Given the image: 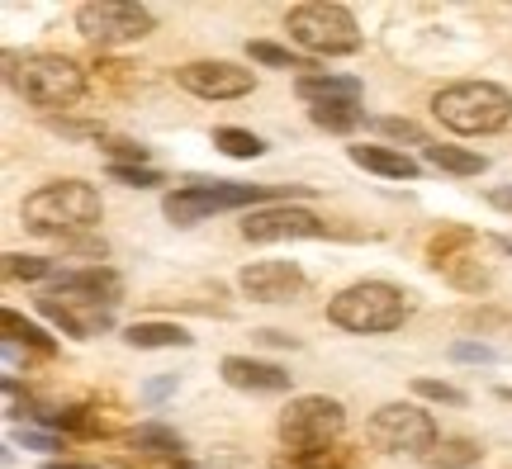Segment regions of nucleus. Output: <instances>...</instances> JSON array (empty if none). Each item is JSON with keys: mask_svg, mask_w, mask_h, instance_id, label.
I'll return each mask as SVG.
<instances>
[{"mask_svg": "<svg viewBox=\"0 0 512 469\" xmlns=\"http://www.w3.org/2000/svg\"><path fill=\"white\" fill-rule=\"evenodd\" d=\"M347 427V408L337 398L309 394V398H294L290 408L280 413L275 432H280V446L294 455H313V451H328L332 441L342 436Z\"/></svg>", "mask_w": 512, "mask_h": 469, "instance_id": "8", "label": "nucleus"}, {"mask_svg": "<svg viewBox=\"0 0 512 469\" xmlns=\"http://www.w3.org/2000/svg\"><path fill=\"white\" fill-rule=\"evenodd\" d=\"M76 29L100 48H124V43H138V38L152 34L157 15L138 0H91V5L76 10Z\"/></svg>", "mask_w": 512, "mask_h": 469, "instance_id": "10", "label": "nucleus"}, {"mask_svg": "<svg viewBox=\"0 0 512 469\" xmlns=\"http://www.w3.org/2000/svg\"><path fill=\"white\" fill-rule=\"evenodd\" d=\"M384 138H399V143H413V147H427V133L418 124H408V119H375Z\"/></svg>", "mask_w": 512, "mask_h": 469, "instance_id": "29", "label": "nucleus"}, {"mask_svg": "<svg viewBox=\"0 0 512 469\" xmlns=\"http://www.w3.org/2000/svg\"><path fill=\"white\" fill-rule=\"evenodd\" d=\"M5 275L10 280H62V266L43 256H5Z\"/></svg>", "mask_w": 512, "mask_h": 469, "instance_id": "23", "label": "nucleus"}, {"mask_svg": "<svg viewBox=\"0 0 512 469\" xmlns=\"http://www.w3.org/2000/svg\"><path fill=\"white\" fill-rule=\"evenodd\" d=\"M347 157L361 171H375V176H389V181H418V171L422 166L408 157V152H399V147H370V143H361V147H347Z\"/></svg>", "mask_w": 512, "mask_h": 469, "instance_id": "15", "label": "nucleus"}, {"mask_svg": "<svg viewBox=\"0 0 512 469\" xmlns=\"http://www.w3.org/2000/svg\"><path fill=\"white\" fill-rule=\"evenodd\" d=\"M489 204H494V209H503V214H512V185H498V190H489Z\"/></svg>", "mask_w": 512, "mask_h": 469, "instance_id": "33", "label": "nucleus"}, {"mask_svg": "<svg viewBox=\"0 0 512 469\" xmlns=\"http://www.w3.org/2000/svg\"><path fill=\"white\" fill-rule=\"evenodd\" d=\"M219 375L242 389V394H285L290 389V375L271 361H252V356H223Z\"/></svg>", "mask_w": 512, "mask_h": 469, "instance_id": "14", "label": "nucleus"}, {"mask_svg": "<svg viewBox=\"0 0 512 469\" xmlns=\"http://www.w3.org/2000/svg\"><path fill=\"white\" fill-rule=\"evenodd\" d=\"M280 195H309L304 185H242V181H214V185H181L162 199V214L176 228H195L209 214H228V209H247L261 199H280Z\"/></svg>", "mask_w": 512, "mask_h": 469, "instance_id": "4", "label": "nucleus"}, {"mask_svg": "<svg viewBox=\"0 0 512 469\" xmlns=\"http://www.w3.org/2000/svg\"><path fill=\"white\" fill-rule=\"evenodd\" d=\"M171 389H176V375H166V379H152V384H147L143 394L152 398V403H157V398H166V394H171Z\"/></svg>", "mask_w": 512, "mask_h": 469, "instance_id": "32", "label": "nucleus"}, {"mask_svg": "<svg viewBox=\"0 0 512 469\" xmlns=\"http://www.w3.org/2000/svg\"><path fill=\"white\" fill-rule=\"evenodd\" d=\"M247 53H252V62H261V67H285V72H299V76H309V72H318L309 57L304 53H290V48H280V43H247Z\"/></svg>", "mask_w": 512, "mask_h": 469, "instance_id": "20", "label": "nucleus"}, {"mask_svg": "<svg viewBox=\"0 0 512 469\" xmlns=\"http://www.w3.org/2000/svg\"><path fill=\"white\" fill-rule=\"evenodd\" d=\"M271 469H347V460L337 451H313V455H294V451H280L271 460Z\"/></svg>", "mask_w": 512, "mask_h": 469, "instance_id": "25", "label": "nucleus"}, {"mask_svg": "<svg viewBox=\"0 0 512 469\" xmlns=\"http://www.w3.org/2000/svg\"><path fill=\"white\" fill-rule=\"evenodd\" d=\"M242 237L247 242H294V237H328V223L309 209H290V204H275V209H252L242 218Z\"/></svg>", "mask_w": 512, "mask_h": 469, "instance_id": "12", "label": "nucleus"}, {"mask_svg": "<svg viewBox=\"0 0 512 469\" xmlns=\"http://www.w3.org/2000/svg\"><path fill=\"white\" fill-rule=\"evenodd\" d=\"M176 86L200 100H242V95H252L256 76L242 72L238 62H185L176 67Z\"/></svg>", "mask_w": 512, "mask_h": 469, "instance_id": "11", "label": "nucleus"}, {"mask_svg": "<svg viewBox=\"0 0 512 469\" xmlns=\"http://www.w3.org/2000/svg\"><path fill=\"white\" fill-rule=\"evenodd\" d=\"M498 247H503V252L512 256V237H498Z\"/></svg>", "mask_w": 512, "mask_h": 469, "instance_id": "36", "label": "nucleus"}, {"mask_svg": "<svg viewBox=\"0 0 512 469\" xmlns=\"http://www.w3.org/2000/svg\"><path fill=\"white\" fill-rule=\"evenodd\" d=\"M261 342H271V346H294V337H285V332H261Z\"/></svg>", "mask_w": 512, "mask_h": 469, "instance_id": "35", "label": "nucleus"}, {"mask_svg": "<svg viewBox=\"0 0 512 469\" xmlns=\"http://www.w3.org/2000/svg\"><path fill=\"white\" fill-rule=\"evenodd\" d=\"M479 451H475V441H441L437 451L427 455V465L432 469H465V465H475Z\"/></svg>", "mask_w": 512, "mask_h": 469, "instance_id": "24", "label": "nucleus"}, {"mask_svg": "<svg viewBox=\"0 0 512 469\" xmlns=\"http://www.w3.org/2000/svg\"><path fill=\"white\" fill-rule=\"evenodd\" d=\"M422 157H427V166L451 171V176H484V171H489V157H479L470 147H451V143H427Z\"/></svg>", "mask_w": 512, "mask_h": 469, "instance_id": "17", "label": "nucleus"}, {"mask_svg": "<svg viewBox=\"0 0 512 469\" xmlns=\"http://www.w3.org/2000/svg\"><path fill=\"white\" fill-rule=\"evenodd\" d=\"M5 67H10V86L38 109H72L86 95V72L62 53H24L10 57Z\"/></svg>", "mask_w": 512, "mask_h": 469, "instance_id": "5", "label": "nucleus"}, {"mask_svg": "<svg viewBox=\"0 0 512 469\" xmlns=\"http://www.w3.org/2000/svg\"><path fill=\"white\" fill-rule=\"evenodd\" d=\"M294 91H299V100H309V105H318V100H356V105H361V81H356V76L309 72L294 81Z\"/></svg>", "mask_w": 512, "mask_h": 469, "instance_id": "16", "label": "nucleus"}, {"mask_svg": "<svg viewBox=\"0 0 512 469\" xmlns=\"http://www.w3.org/2000/svg\"><path fill=\"white\" fill-rule=\"evenodd\" d=\"M214 147L228 152V157H238V162H252V157L266 152V143L256 133H247V128H214Z\"/></svg>", "mask_w": 512, "mask_h": 469, "instance_id": "22", "label": "nucleus"}, {"mask_svg": "<svg viewBox=\"0 0 512 469\" xmlns=\"http://www.w3.org/2000/svg\"><path fill=\"white\" fill-rule=\"evenodd\" d=\"M238 289L256 304H285L294 294H304V271L294 261H252L238 271Z\"/></svg>", "mask_w": 512, "mask_h": 469, "instance_id": "13", "label": "nucleus"}, {"mask_svg": "<svg viewBox=\"0 0 512 469\" xmlns=\"http://www.w3.org/2000/svg\"><path fill=\"white\" fill-rule=\"evenodd\" d=\"M110 176L119 185H128V190H147V185H162V176L152 171V166H114L110 162Z\"/></svg>", "mask_w": 512, "mask_h": 469, "instance_id": "28", "label": "nucleus"}, {"mask_svg": "<svg viewBox=\"0 0 512 469\" xmlns=\"http://www.w3.org/2000/svg\"><path fill=\"white\" fill-rule=\"evenodd\" d=\"M5 332H10V342H24V346H34V351H53V337L43 332V327H34V323H24L15 308H5Z\"/></svg>", "mask_w": 512, "mask_h": 469, "instance_id": "26", "label": "nucleus"}, {"mask_svg": "<svg viewBox=\"0 0 512 469\" xmlns=\"http://www.w3.org/2000/svg\"><path fill=\"white\" fill-rule=\"evenodd\" d=\"M43 469H100V465H86V460H48Z\"/></svg>", "mask_w": 512, "mask_h": 469, "instance_id": "34", "label": "nucleus"}, {"mask_svg": "<svg viewBox=\"0 0 512 469\" xmlns=\"http://www.w3.org/2000/svg\"><path fill=\"white\" fill-rule=\"evenodd\" d=\"M19 446H29V451H62V441L53 432H34V427H19L15 432Z\"/></svg>", "mask_w": 512, "mask_h": 469, "instance_id": "30", "label": "nucleus"}, {"mask_svg": "<svg viewBox=\"0 0 512 469\" xmlns=\"http://www.w3.org/2000/svg\"><path fill=\"white\" fill-rule=\"evenodd\" d=\"M114 304H119V275L110 266H91V271L62 275L38 299V313L72 337H100L114 323Z\"/></svg>", "mask_w": 512, "mask_h": 469, "instance_id": "1", "label": "nucleus"}, {"mask_svg": "<svg viewBox=\"0 0 512 469\" xmlns=\"http://www.w3.org/2000/svg\"><path fill=\"white\" fill-rule=\"evenodd\" d=\"M181 469H200V465H181Z\"/></svg>", "mask_w": 512, "mask_h": 469, "instance_id": "37", "label": "nucleus"}, {"mask_svg": "<svg viewBox=\"0 0 512 469\" xmlns=\"http://www.w3.org/2000/svg\"><path fill=\"white\" fill-rule=\"evenodd\" d=\"M451 356H456V361H470V365H494L498 361L494 351H489V346H479V342H456L451 346Z\"/></svg>", "mask_w": 512, "mask_h": 469, "instance_id": "31", "label": "nucleus"}, {"mask_svg": "<svg viewBox=\"0 0 512 469\" xmlns=\"http://www.w3.org/2000/svg\"><path fill=\"white\" fill-rule=\"evenodd\" d=\"M100 214H105L100 190L86 181H53L43 190H34V195H24V204H19V218H24L29 233L62 237V242L86 237L100 223Z\"/></svg>", "mask_w": 512, "mask_h": 469, "instance_id": "2", "label": "nucleus"}, {"mask_svg": "<svg viewBox=\"0 0 512 469\" xmlns=\"http://www.w3.org/2000/svg\"><path fill=\"white\" fill-rule=\"evenodd\" d=\"M328 318L342 332H394L408 318V294L389 280H361V285H347L342 294H332Z\"/></svg>", "mask_w": 512, "mask_h": 469, "instance_id": "6", "label": "nucleus"}, {"mask_svg": "<svg viewBox=\"0 0 512 469\" xmlns=\"http://www.w3.org/2000/svg\"><path fill=\"white\" fill-rule=\"evenodd\" d=\"M128 446L143 455H181V436L171 432V427H157V422H147L138 432H128Z\"/></svg>", "mask_w": 512, "mask_h": 469, "instance_id": "21", "label": "nucleus"}, {"mask_svg": "<svg viewBox=\"0 0 512 469\" xmlns=\"http://www.w3.org/2000/svg\"><path fill=\"white\" fill-rule=\"evenodd\" d=\"M128 346H138V351H166V346H190L195 337L176 323H133L124 332Z\"/></svg>", "mask_w": 512, "mask_h": 469, "instance_id": "18", "label": "nucleus"}, {"mask_svg": "<svg viewBox=\"0 0 512 469\" xmlns=\"http://www.w3.org/2000/svg\"><path fill=\"white\" fill-rule=\"evenodd\" d=\"M309 119L318 128H328V133H351L366 114H361L356 100H318V105H309Z\"/></svg>", "mask_w": 512, "mask_h": 469, "instance_id": "19", "label": "nucleus"}, {"mask_svg": "<svg viewBox=\"0 0 512 469\" xmlns=\"http://www.w3.org/2000/svg\"><path fill=\"white\" fill-rule=\"evenodd\" d=\"M290 38L313 57H347L361 48V24L347 5L337 0H309V5H294L285 19Z\"/></svg>", "mask_w": 512, "mask_h": 469, "instance_id": "7", "label": "nucleus"}, {"mask_svg": "<svg viewBox=\"0 0 512 469\" xmlns=\"http://www.w3.org/2000/svg\"><path fill=\"white\" fill-rule=\"evenodd\" d=\"M413 394L432 398V403H451V408H465V389H456V384H441V379H413Z\"/></svg>", "mask_w": 512, "mask_h": 469, "instance_id": "27", "label": "nucleus"}, {"mask_svg": "<svg viewBox=\"0 0 512 469\" xmlns=\"http://www.w3.org/2000/svg\"><path fill=\"white\" fill-rule=\"evenodd\" d=\"M432 114L451 133L484 138V133H498L512 124V95L494 81H456V86L432 95Z\"/></svg>", "mask_w": 512, "mask_h": 469, "instance_id": "3", "label": "nucleus"}, {"mask_svg": "<svg viewBox=\"0 0 512 469\" xmlns=\"http://www.w3.org/2000/svg\"><path fill=\"white\" fill-rule=\"evenodd\" d=\"M366 436L380 451L394 455H432L437 451V417L418 403H384L366 422Z\"/></svg>", "mask_w": 512, "mask_h": 469, "instance_id": "9", "label": "nucleus"}]
</instances>
